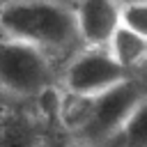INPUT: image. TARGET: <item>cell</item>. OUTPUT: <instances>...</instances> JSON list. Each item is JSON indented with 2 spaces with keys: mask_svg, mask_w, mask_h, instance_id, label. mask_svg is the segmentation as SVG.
<instances>
[{
  "mask_svg": "<svg viewBox=\"0 0 147 147\" xmlns=\"http://www.w3.org/2000/svg\"><path fill=\"white\" fill-rule=\"evenodd\" d=\"M106 51L126 74L138 76L147 60V34H138L117 25V30L106 44Z\"/></svg>",
  "mask_w": 147,
  "mask_h": 147,
  "instance_id": "cell-6",
  "label": "cell"
},
{
  "mask_svg": "<svg viewBox=\"0 0 147 147\" xmlns=\"http://www.w3.org/2000/svg\"><path fill=\"white\" fill-rule=\"evenodd\" d=\"M0 37L23 41L53 55L76 53L80 39L76 32L71 2L64 0H5L0 2Z\"/></svg>",
  "mask_w": 147,
  "mask_h": 147,
  "instance_id": "cell-1",
  "label": "cell"
},
{
  "mask_svg": "<svg viewBox=\"0 0 147 147\" xmlns=\"http://www.w3.org/2000/svg\"><path fill=\"white\" fill-rule=\"evenodd\" d=\"M55 83L53 60L34 46L0 37V92L5 96H37Z\"/></svg>",
  "mask_w": 147,
  "mask_h": 147,
  "instance_id": "cell-3",
  "label": "cell"
},
{
  "mask_svg": "<svg viewBox=\"0 0 147 147\" xmlns=\"http://www.w3.org/2000/svg\"><path fill=\"white\" fill-rule=\"evenodd\" d=\"M80 46H106L119 25V0H74Z\"/></svg>",
  "mask_w": 147,
  "mask_h": 147,
  "instance_id": "cell-5",
  "label": "cell"
},
{
  "mask_svg": "<svg viewBox=\"0 0 147 147\" xmlns=\"http://www.w3.org/2000/svg\"><path fill=\"white\" fill-rule=\"evenodd\" d=\"M147 106L145 101V85L140 76H131L124 83L115 85L113 90L90 99L87 122L80 129L87 147H106L129 122V117Z\"/></svg>",
  "mask_w": 147,
  "mask_h": 147,
  "instance_id": "cell-2",
  "label": "cell"
},
{
  "mask_svg": "<svg viewBox=\"0 0 147 147\" xmlns=\"http://www.w3.org/2000/svg\"><path fill=\"white\" fill-rule=\"evenodd\" d=\"M140 76V74H138ZM131 78L106 51V46H80L74 55H69L60 83L62 92L76 94L83 99H94L115 85Z\"/></svg>",
  "mask_w": 147,
  "mask_h": 147,
  "instance_id": "cell-4",
  "label": "cell"
},
{
  "mask_svg": "<svg viewBox=\"0 0 147 147\" xmlns=\"http://www.w3.org/2000/svg\"><path fill=\"white\" fill-rule=\"evenodd\" d=\"M119 28H126L138 34H147V2H122Z\"/></svg>",
  "mask_w": 147,
  "mask_h": 147,
  "instance_id": "cell-7",
  "label": "cell"
},
{
  "mask_svg": "<svg viewBox=\"0 0 147 147\" xmlns=\"http://www.w3.org/2000/svg\"><path fill=\"white\" fill-rule=\"evenodd\" d=\"M122 2H147V0H119V5Z\"/></svg>",
  "mask_w": 147,
  "mask_h": 147,
  "instance_id": "cell-8",
  "label": "cell"
},
{
  "mask_svg": "<svg viewBox=\"0 0 147 147\" xmlns=\"http://www.w3.org/2000/svg\"><path fill=\"white\" fill-rule=\"evenodd\" d=\"M0 2H5V0H0Z\"/></svg>",
  "mask_w": 147,
  "mask_h": 147,
  "instance_id": "cell-11",
  "label": "cell"
},
{
  "mask_svg": "<svg viewBox=\"0 0 147 147\" xmlns=\"http://www.w3.org/2000/svg\"><path fill=\"white\" fill-rule=\"evenodd\" d=\"M0 96H5V94H2V92H0Z\"/></svg>",
  "mask_w": 147,
  "mask_h": 147,
  "instance_id": "cell-10",
  "label": "cell"
},
{
  "mask_svg": "<svg viewBox=\"0 0 147 147\" xmlns=\"http://www.w3.org/2000/svg\"><path fill=\"white\" fill-rule=\"evenodd\" d=\"M64 2H74V0H64Z\"/></svg>",
  "mask_w": 147,
  "mask_h": 147,
  "instance_id": "cell-9",
  "label": "cell"
}]
</instances>
